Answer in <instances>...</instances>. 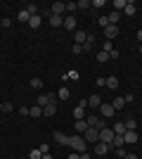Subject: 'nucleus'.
<instances>
[{"mask_svg":"<svg viewBox=\"0 0 142 159\" xmlns=\"http://www.w3.org/2000/svg\"><path fill=\"white\" fill-rule=\"evenodd\" d=\"M71 150H74V152H85V147H88V143H85V140H83V135H71Z\"/></svg>","mask_w":142,"mask_h":159,"instance_id":"f257e3e1","label":"nucleus"},{"mask_svg":"<svg viewBox=\"0 0 142 159\" xmlns=\"http://www.w3.org/2000/svg\"><path fill=\"white\" fill-rule=\"evenodd\" d=\"M83 140H85V143H100V131L93 128V126H88V131L83 133Z\"/></svg>","mask_w":142,"mask_h":159,"instance_id":"f03ea898","label":"nucleus"},{"mask_svg":"<svg viewBox=\"0 0 142 159\" xmlns=\"http://www.w3.org/2000/svg\"><path fill=\"white\" fill-rule=\"evenodd\" d=\"M114 138H116V133L111 131L109 126L100 131V143H107V145H111V140H114Z\"/></svg>","mask_w":142,"mask_h":159,"instance_id":"7ed1b4c3","label":"nucleus"},{"mask_svg":"<svg viewBox=\"0 0 142 159\" xmlns=\"http://www.w3.org/2000/svg\"><path fill=\"white\" fill-rule=\"evenodd\" d=\"M85 121H88V126L97 128V131H102V128H107V124H104V121H102L100 116H95V114H90V116H88Z\"/></svg>","mask_w":142,"mask_h":159,"instance_id":"20e7f679","label":"nucleus"},{"mask_svg":"<svg viewBox=\"0 0 142 159\" xmlns=\"http://www.w3.org/2000/svg\"><path fill=\"white\" fill-rule=\"evenodd\" d=\"M85 107H88L85 100H81V102L74 107V116H76V119H85Z\"/></svg>","mask_w":142,"mask_h":159,"instance_id":"39448f33","label":"nucleus"},{"mask_svg":"<svg viewBox=\"0 0 142 159\" xmlns=\"http://www.w3.org/2000/svg\"><path fill=\"white\" fill-rule=\"evenodd\" d=\"M52 140H57L59 145H71V135H67V133H62V131L52 133Z\"/></svg>","mask_w":142,"mask_h":159,"instance_id":"423d86ee","label":"nucleus"},{"mask_svg":"<svg viewBox=\"0 0 142 159\" xmlns=\"http://www.w3.org/2000/svg\"><path fill=\"white\" fill-rule=\"evenodd\" d=\"M109 150H111V145H107V143H95V154L97 157H104Z\"/></svg>","mask_w":142,"mask_h":159,"instance_id":"0eeeda50","label":"nucleus"},{"mask_svg":"<svg viewBox=\"0 0 142 159\" xmlns=\"http://www.w3.org/2000/svg\"><path fill=\"white\" fill-rule=\"evenodd\" d=\"M67 12V2H52V7H50V14H64Z\"/></svg>","mask_w":142,"mask_h":159,"instance_id":"6e6552de","label":"nucleus"},{"mask_svg":"<svg viewBox=\"0 0 142 159\" xmlns=\"http://www.w3.org/2000/svg\"><path fill=\"white\" fill-rule=\"evenodd\" d=\"M123 140H126L128 145H135L137 140H140V135H137V131H126L123 133Z\"/></svg>","mask_w":142,"mask_h":159,"instance_id":"1a4fd4ad","label":"nucleus"},{"mask_svg":"<svg viewBox=\"0 0 142 159\" xmlns=\"http://www.w3.org/2000/svg\"><path fill=\"white\" fill-rule=\"evenodd\" d=\"M100 112H102V116H107V119H111V116L116 114V109L111 107V102H109V105H100Z\"/></svg>","mask_w":142,"mask_h":159,"instance_id":"9d476101","label":"nucleus"},{"mask_svg":"<svg viewBox=\"0 0 142 159\" xmlns=\"http://www.w3.org/2000/svg\"><path fill=\"white\" fill-rule=\"evenodd\" d=\"M76 26H78V21H76V17H64V29H69V31H74L76 33Z\"/></svg>","mask_w":142,"mask_h":159,"instance_id":"9b49d317","label":"nucleus"},{"mask_svg":"<svg viewBox=\"0 0 142 159\" xmlns=\"http://www.w3.org/2000/svg\"><path fill=\"white\" fill-rule=\"evenodd\" d=\"M74 128H76V133L81 135V133L88 131V121H85V119H76V121H74Z\"/></svg>","mask_w":142,"mask_h":159,"instance_id":"f8f14e48","label":"nucleus"},{"mask_svg":"<svg viewBox=\"0 0 142 159\" xmlns=\"http://www.w3.org/2000/svg\"><path fill=\"white\" fill-rule=\"evenodd\" d=\"M54 114H57V105H54V102L43 107V116H54Z\"/></svg>","mask_w":142,"mask_h":159,"instance_id":"ddd939ff","label":"nucleus"},{"mask_svg":"<svg viewBox=\"0 0 142 159\" xmlns=\"http://www.w3.org/2000/svg\"><path fill=\"white\" fill-rule=\"evenodd\" d=\"M104 36H107V40L116 38V36H118V26H111V24H109V26L104 29Z\"/></svg>","mask_w":142,"mask_h":159,"instance_id":"4468645a","label":"nucleus"},{"mask_svg":"<svg viewBox=\"0 0 142 159\" xmlns=\"http://www.w3.org/2000/svg\"><path fill=\"white\" fill-rule=\"evenodd\" d=\"M36 105H38V107H45V105H50V95H47V93H41L38 98H36Z\"/></svg>","mask_w":142,"mask_h":159,"instance_id":"2eb2a0df","label":"nucleus"},{"mask_svg":"<svg viewBox=\"0 0 142 159\" xmlns=\"http://www.w3.org/2000/svg\"><path fill=\"white\" fill-rule=\"evenodd\" d=\"M74 38H76V43H78V45H83V43H85V40H88V33H85V31H78V29H76V33H74Z\"/></svg>","mask_w":142,"mask_h":159,"instance_id":"dca6fc26","label":"nucleus"},{"mask_svg":"<svg viewBox=\"0 0 142 159\" xmlns=\"http://www.w3.org/2000/svg\"><path fill=\"white\" fill-rule=\"evenodd\" d=\"M50 24H52V26H64V17H59V14H50Z\"/></svg>","mask_w":142,"mask_h":159,"instance_id":"f3484780","label":"nucleus"},{"mask_svg":"<svg viewBox=\"0 0 142 159\" xmlns=\"http://www.w3.org/2000/svg\"><path fill=\"white\" fill-rule=\"evenodd\" d=\"M107 19H109V24H111V26H116V24H118V19H121V12H114V10H111Z\"/></svg>","mask_w":142,"mask_h":159,"instance_id":"a211bd4d","label":"nucleus"},{"mask_svg":"<svg viewBox=\"0 0 142 159\" xmlns=\"http://www.w3.org/2000/svg\"><path fill=\"white\" fill-rule=\"evenodd\" d=\"M41 21H43L41 14H33V17L28 19V26H31V29H38V26H41Z\"/></svg>","mask_w":142,"mask_h":159,"instance_id":"6ab92c4d","label":"nucleus"},{"mask_svg":"<svg viewBox=\"0 0 142 159\" xmlns=\"http://www.w3.org/2000/svg\"><path fill=\"white\" fill-rule=\"evenodd\" d=\"M111 7H114V12H123V10H126V0H114Z\"/></svg>","mask_w":142,"mask_h":159,"instance_id":"aec40b11","label":"nucleus"},{"mask_svg":"<svg viewBox=\"0 0 142 159\" xmlns=\"http://www.w3.org/2000/svg\"><path fill=\"white\" fill-rule=\"evenodd\" d=\"M111 107H114L116 112H118V109H123V107H126V100H123V98H116V100H111Z\"/></svg>","mask_w":142,"mask_h":159,"instance_id":"412c9836","label":"nucleus"},{"mask_svg":"<svg viewBox=\"0 0 142 159\" xmlns=\"http://www.w3.org/2000/svg\"><path fill=\"white\" fill-rule=\"evenodd\" d=\"M85 102H88V107H100L102 105L100 95H90V100H85Z\"/></svg>","mask_w":142,"mask_h":159,"instance_id":"4be33fe9","label":"nucleus"},{"mask_svg":"<svg viewBox=\"0 0 142 159\" xmlns=\"http://www.w3.org/2000/svg\"><path fill=\"white\" fill-rule=\"evenodd\" d=\"M111 131H114L116 135H123V133H126V124H123V121H118V124H114V128H111Z\"/></svg>","mask_w":142,"mask_h":159,"instance_id":"5701e85b","label":"nucleus"},{"mask_svg":"<svg viewBox=\"0 0 142 159\" xmlns=\"http://www.w3.org/2000/svg\"><path fill=\"white\" fill-rule=\"evenodd\" d=\"M121 14H126V17H133V14H135V5H133V2H126V10H123Z\"/></svg>","mask_w":142,"mask_h":159,"instance_id":"b1692460","label":"nucleus"},{"mask_svg":"<svg viewBox=\"0 0 142 159\" xmlns=\"http://www.w3.org/2000/svg\"><path fill=\"white\" fill-rule=\"evenodd\" d=\"M28 114H31V116H43V107H38V105L28 107Z\"/></svg>","mask_w":142,"mask_h":159,"instance_id":"393cba45","label":"nucleus"},{"mask_svg":"<svg viewBox=\"0 0 142 159\" xmlns=\"http://www.w3.org/2000/svg\"><path fill=\"white\" fill-rule=\"evenodd\" d=\"M17 19L24 21V24H28V19H31V14H28V10H21L19 14H17Z\"/></svg>","mask_w":142,"mask_h":159,"instance_id":"a878e982","label":"nucleus"},{"mask_svg":"<svg viewBox=\"0 0 142 159\" xmlns=\"http://www.w3.org/2000/svg\"><path fill=\"white\" fill-rule=\"evenodd\" d=\"M123 124H126V131H137V121L135 119H126Z\"/></svg>","mask_w":142,"mask_h":159,"instance_id":"bb28decb","label":"nucleus"},{"mask_svg":"<svg viewBox=\"0 0 142 159\" xmlns=\"http://www.w3.org/2000/svg\"><path fill=\"white\" fill-rule=\"evenodd\" d=\"M123 143H126V140H123V135H116V138L111 140V150H116V147H123Z\"/></svg>","mask_w":142,"mask_h":159,"instance_id":"cd10ccee","label":"nucleus"},{"mask_svg":"<svg viewBox=\"0 0 142 159\" xmlns=\"http://www.w3.org/2000/svg\"><path fill=\"white\" fill-rule=\"evenodd\" d=\"M57 98H59V100H69V98H71L69 88H59V90H57Z\"/></svg>","mask_w":142,"mask_h":159,"instance_id":"c85d7f7f","label":"nucleus"},{"mask_svg":"<svg viewBox=\"0 0 142 159\" xmlns=\"http://www.w3.org/2000/svg\"><path fill=\"white\" fill-rule=\"evenodd\" d=\"M28 159H43V152H41V147H33V150L28 152Z\"/></svg>","mask_w":142,"mask_h":159,"instance_id":"c756f323","label":"nucleus"},{"mask_svg":"<svg viewBox=\"0 0 142 159\" xmlns=\"http://www.w3.org/2000/svg\"><path fill=\"white\" fill-rule=\"evenodd\" d=\"M107 88H111V90L118 88V79H116V76H109V79H107Z\"/></svg>","mask_w":142,"mask_h":159,"instance_id":"7c9ffc66","label":"nucleus"},{"mask_svg":"<svg viewBox=\"0 0 142 159\" xmlns=\"http://www.w3.org/2000/svg\"><path fill=\"white\" fill-rule=\"evenodd\" d=\"M31 88H33V90H41V88H43V81L41 79H31Z\"/></svg>","mask_w":142,"mask_h":159,"instance_id":"2f4dec72","label":"nucleus"},{"mask_svg":"<svg viewBox=\"0 0 142 159\" xmlns=\"http://www.w3.org/2000/svg\"><path fill=\"white\" fill-rule=\"evenodd\" d=\"M78 5V10H90L93 7V2H88V0H81V2H76Z\"/></svg>","mask_w":142,"mask_h":159,"instance_id":"473e14b6","label":"nucleus"},{"mask_svg":"<svg viewBox=\"0 0 142 159\" xmlns=\"http://www.w3.org/2000/svg\"><path fill=\"white\" fill-rule=\"evenodd\" d=\"M76 10H78V5H76V2H67V12L71 14V17H74V12Z\"/></svg>","mask_w":142,"mask_h":159,"instance_id":"72a5a7b5","label":"nucleus"},{"mask_svg":"<svg viewBox=\"0 0 142 159\" xmlns=\"http://www.w3.org/2000/svg\"><path fill=\"white\" fill-rule=\"evenodd\" d=\"M107 60H109V52H104V50L97 52V62H107Z\"/></svg>","mask_w":142,"mask_h":159,"instance_id":"f704fd0d","label":"nucleus"},{"mask_svg":"<svg viewBox=\"0 0 142 159\" xmlns=\"http://www.w3.org/2000/svg\"><path fill=\"white\" fill-rule=\"evenodd\" d=\"M0 109L2 112H12V102H0Z\"/></svg>","mask_w":142,"mask_h":159,"instance_id":"c9c22d12","label":"nucleus"},{"mask_svg":"<svg viewBox=\"0 0 142 159\" xmlns=\"http://www.w3.org/2000/svg\"><path fill=\"white\" fill-rule=\"evenodd\" d=\"M71 52H74V55H81V52H83V45H78V43H76V45H71Z\"/></svg>","mask_w":142,"mask_h":159,"instance_id":"e433bc0d","label":"nucleus"},{"mask_svg":"<svg viewBox=\"0 0 142 159\" xmlns=\"http://www.w3.org/2000/svg\"><path fill=\"white\" fill-rule=\"evenodd\" d=\"M97 24H100L102 29H107V26H109V19H107V17H100V21H97Z\"/></svg>","mask_w":142,"mask_h":159,"instance_id":"4c0bfd02","label":"nucleus"},{"mask_svg":"<svg viewBox=\"0 0 142 159\" xmlns=\"http://www.w3.org/2000/svg\"><path fill=\"white\" fill-rule=\"evenodd\" d=\"M102 50H104V52H111V50H114V48H111V40H107V43L102 45Z\"/></svg>","mask_w":142,"mask_h":159,"instance_id":"58836bf2","label":"nucleus"},{"mask_svg":"<svg viewBox=\"0 0 142 159\" xmlns=\"http://www.w3.org/2000/svg\"><path fill=\"white\" fill-rule=\"evenodd\" d=\"M109 57H111V60H118V57H121V52H118V50H111V52H109Z\"/></svg>","mask_w":142,"mask_h":159,"instance_id":"ea45409f","label":"nucleus"},{"mask_svg":"<svg viewBox=\"0 0 142 159\" xmlns=\"http://www.w3.org/2000/svg\"><path fill=\"white\" fill-rule=\"evenodd\" d=\"M114 152H116V154H118V157H123V159H126V150H123V147H116Z\"/></svg>","mask_w":142,"mask_h":159,"instance_id":"a19ab883","label":"nucleus"},{"mask_svg":"<svg viewBox=\"0 0 142 159\" xmlns=\"http://www.w3.org/2000/svg\"><path fill=\"white\" fill-rule=\"evenodd\" d=\"M38 147H41V152H43V154L50 152V145H45V143H43V145H38Z\"/></svg>","mask_w":142,"mask_h":159,"instance_id":"79ce46f5","label":"nucleus"},{"mask_svg":"<svg viewBox=\"0 0 142 159\" xmlns=\"http://www.w3.org/2000/svg\"><path fill=\"white\" fill-rule=\"evenodd\" d=\"M93 7H104V0H93Z\"/></svg>","mask_w":142,"mask_h":159,"instance_id":"37998d69","label":"nucleus"},{"mask_svg":"<svg viewBox=\"0 0 142 159\" xmlns=\"http://www.w3.org/2000/svg\"><path fill=\"white\" fill-rule=\"evenodd\" d=\"M67 79H74V81H76V79H78V71H69V74H67Z\"/></svg>","mask_w":142,"mask_h":159,"instance_id":"c03bdc74","label":"nucleus"},{"mask_svg":"<svg viewBox=\"0 0 142 159\" xmlns=\"http://www.w3.org/2000/svg\"><path fill=\"white\" fill-rule=\"evenodd\" d=\"M19 114L21 116H28V107H19Z\"/></svg>","mask_w":142,"mask_h":159,"instance_id":"a18cd8bd","label":"nucleus"},{"mask_svg":"<svg viewBox=\"0 0 142 159\" xmlns=\"http://www.w3.org/2000/svg\"><path fill=\"white\" fill-rule=\"evenodd\" d=\"M69 159H81V154H78V152H71V154H69Z\"/></svg>","mask_w":142,"mask_h":159,"instance_id":"49530a36","label":"nucleus"},{"mask_svg":"<svg viewBox=\"0 0 142 159\" xmlns=\"http://www.w3.org/2000/svg\"><path fill=\"white\" fill-rule=\"evenodd\" d=\"M126 159H140V157H137V154H133V152H128V154H126Z\"/></svg>","mask_w":142,"mask_h":159,"instance_id":"de8ad7c7","label":"nucleus"},{"mask_svg":"<svg viewBox=\"0 0 142 159\" xmlns=\"http://www.w3.org/2000/svg\"><path fill=\"white\" fill-rule=\"evenodd\" d=\"M137 40H140V45H142V29L137 31Z\"/></svg>","mask_w":142,"mask_h":159,"instance_id":"09e8293b","label":"nucleus"},{"mask_svg":"<svg viewBox=\"0 0 142 159\" xmlns=\"http://www.w3.org/2000/svg\"><path fill=\"white\" fill-rule=\"evenodd\" d=\"M81 159H90V154L88 152H81Z\"/></svg>","mask_w":142,"mask_h":159,"instance_id":"8fccbe9b","label":"nucleus"},{"mask_svg":"<svg viewBox=\"0 0 142 159\" xmlns=\"http://www.w3.org/2000/svg\"><path fill=\"white\" fill-rule=\"evenodd\" d=\"M43 159H52V154H50V152H47V154H43Z\"/></svg>","mask_w":142,"mask_h":159,"instance_id":"3c124183","label":"nucleus"},{"mask_svg":"<svg viewBox=\"0 0 142 159\" xmlns=\"http://www.w3.org/2000/svg\"><path fill=\"white\" fill-rule=\"evenodd\" d=\"M0 26H2V19H0Z\"/></svg>","mask_w":142,"mask_h":159,"instance_id":"603ef678","label":"nucleus"},{"mask_svg":"<svg viewBox=\"0 0 142 159\" xmlns=\"http://www.w3.org/2000/svg\"><path fill=\"white\" fill-rule=\"evenodd\" d=\"M140 52H142V45H140Z\"/></svg>","mask_w":142,"mask_h":159,"instance_id":"864d4df0","label":"nucleus"}]
</instances>
